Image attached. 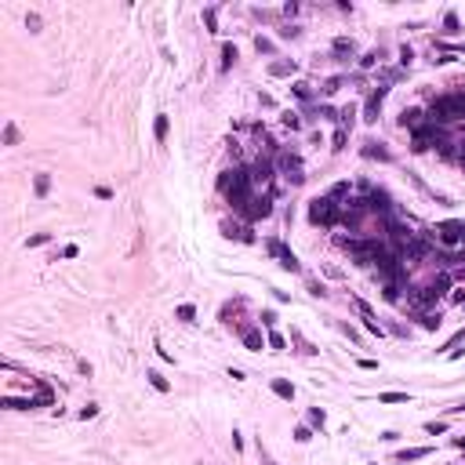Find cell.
I'll return each instance as SVG.
<instances>
[{
	"label": "cell",
	"mask_w": 465,
	"mask_h": 465,
	"mask_svg": "<svg viewBox=\"0 0 465 465\" xmlns=\"http://www.w3.org/2000/svg\"><path fill=\"white\" fill-rule=\"evenodd\" d=\"M382 404H407V393H382Z\"/></svg>",
	"instance_id": "83f0119b"
},
{
	"label": "cell",
	"mask_w": 465,
	"mask_h": 465,
	"mask_svg": "<svg viewBox=\"0 0 465 465\" xmlns=\"http://www.w3.org/2000/svg\"><path fill=\"white\" fill-rule=\"evenodd\" d=\"M353 51H356L353 37H334V55H353Z\"/></svg>",
	"instance_id": "ac0fdd59"
},
{
	"label": "cell",
	"mask_w": 465,
	"mask_h": 465,
	"mask_svg": "<svg viewBox=\"0 0 465 465\" xmlns=\"http://www.w3.org/2000/svg\"><path fill=\"white\" fill-rule=\"evenodd\" d=\"M411 58H414V51H411V48H404V51H400V62H404V66H411Z\"/></svg>",
	"instance_id": "681fc988"
},
{
	"label": "cell",
	"mask_w": 465,
	"mask_h": 465,
	"mask_svg": "<svg viewBox=\"0 0 465 465\" xmlns=\"http://www.w3.org/2000/svg\"><path fill=\"white\" fill-rule=\"evenodd\" d=\"M237 58H240V51H237V44H225V48H222V69H229L232 62H237Z\"/></svg>",
	"instance_id": "7402d4cb"
},
{
	"label": "cell",
	"mask_w": 465,
	"mask_h": 465,
	"mask_svg": "<svg viewBox=\"0 0 465 465\" xmlns=\"http://www.w3.org/2000/svg\"><path fill=\"white\" fill-rule=\"evenodd\" d=\"M280 120H284V128H291V131H298V128H302L298 113H291V109H287V113H280Z\"/></svg>",
	"instance_id": "484cf974"
},
{
	"label": "cell",
	"mask_w": 465,
	"mask_h": 465,
	"mask_svg": "<svg viewBox=\"0 0 465 465\" xmlns=\"http://www.w3.org/2000/svg\"><path fill=\"white\" fill-rule=\"evenodd\" d=\"M240 338H244V345H247V349H262V345H266L262 331H255V327H240Z\"/></svg>",
	"instance_id": "4fadbf2b"
},
{
	"label": "cell",
	"mask_w": 465,
	"mask_h": 465,
	"mask_svg": "<svg viewBox=\"0 0 465 465\" xmlns=\"http://www.w3.org/2000/svg\"><path fill=\"white\" fill-rule=\"evenodd\" d=\"M33 189H37V196H48V189H51V175H37V178H33Z\"/></svg>",
	"instance_id": "603a6c76"
},
{
	"label": "cell",
	"mask_w": 465,
	"mask_h": 465,
	"mask_svg": "<svg viewBox=\"0 0 465 465\" xmlns=\"http://www.w3.org/2000/svg\"><path fill=\"white\" fill-rule=\"evenodd\" d=\"M95 196L98 200H113V189H109V185H95Z\"/></svg>",
	"instance_id": "7bdbcfd3"
},
{
	"label": "cell",
	"mask_w": 465,
	"mask_h": 465,
	"mask_svg": "<svg viewBox=\"0 0 465 465\" xmlns=\"http://www.w3.org/2000/svg\"><path fill=\"white\" fill-rule=\"evenodd\" d=\"M338 87H342V76H331V80L327 84H323V95H334V91Z\"/></svg>",
	"instance_id": "ab89813d"
},
{
	"label": "cell",
	"mask_w": 465,
	"mask_h": 465,
	"mask_svg": "<svg viewBox=\"0 0 465 465\" xmlns=\"http://www.w3.org/2000/svg\"><path fill=\"white\" fill-rule=\"evenodd\" d=\"M425 432H429V436H440V432H447V422H429Z\"/></svg>",
	"instance_id": "f35d334b"
},
{
	"label": "cell",
	"mask_w": 465,
	"mask_h": 465,
	"mask_svg": "<svg viewBox=\"0 0 465 465\" xmlns=\"http://www.w3.org/2000/svg\"><path fill=\"white\" fill-rule=\"evenodd\" d=\"M276 167H280V175H284L291 185H302V182H305V167H302V157H298V153H291V149L276 153Z\"/></svg>",
	"instance_id": "277c9868"
},
{
	"label": "cell",
	"mask_w": 465,
	"mask_h": 465,
	"mask_svg": "<svg viewBox=\"0 0 465 465\" xmlns=\"http://www.w3.org/2000/svg\"><path fill=\"white\" fill-rule=\"evenodd\" d=\"M418 320H422V327H425V331H436L440 323H443V316H440V313H432V309H425V313H418Z\"/></svg>",
	"instance_id": "2e32d148"
},
{
	"label": "cell",
	"mask_w": 465,
	"mask_h": 465,
	"mask_svg": "<svg viewBox=\"0 0 465 465\" xmlns=\"http://www.w3.org/2000/svg\"><path fill=\"white\" fill-rule=\"evenodd\" d=\"M15 142H19V128L8 124V128H4V146H15Z\"/></svg>",
	"instance_id": "8d00e7d4"
},
{
	"label": "cell",
	"mask_w": 465,
	"mask_h": 465,
	"mask_svg": "<svg viewBox=\"0 0 465 465\" xmlns=\"http://www.w3.org/2000/svg\"><path fill=\"white\" fill-rule=\"evenodd\" d=\"M251 182H255V185H269V182H273V160L258 157V160L251 164Z\"/></svg>",
	"instance_id": "9c48e42d"
},
{
	"label": "cell",
	"mask_w": 465,
	"mask_h": 465,
	"mask_svg": "<svg viewBox=\"0 0 465 465\" xmlns=\"http://www.w3.org/2000/svg\"><path fill=\"white\" fill-rule=\"evenodd\" d=\"M266 465H273V461H266Z\"/></svg>",
	"instance_id": "f5cc1de1"
},
{
	"label": "cell",
	"mask_w": 465,
	"mask_h": 465,
	"mask_svg": "<svg viewBox=\"0 0 465 465\" xmlns=\"http://www.w3.org/2000/svg\"><path fill=\"white\" fill-rule=\"evenodd\" d=\"M175 316H178L182 323H193V320H196V309H193V305H178V313H175Z\"/></svg>",
	"instance_id": "4316f807"
},
{
	"label": "cell",
	"mask_w": 465,
	"mask_h": 465,
	"mask_svg": "<svg viewBox=\"0 0 465 465\" xmlns=\"http://www.w3.org/2000/svg\"><path fill=\"white\" fill-rule=\"evenodd\" d=\"M273 393L280 396V400H291V396H294V385L284 382V378H276V382H273Z\"/></svg>",
	"instance_id": "44dd1931"
},
{
	"label": "cell",
	"mask_w": 465,
	"mask_h": 465,
	"mask_svg": "<svg viewBox=\"0 0 465 465\" xmlns=\"http://www.w3.org/2000/svg\"><path fill=\"white\" fill-rule=\"evenodd\" d=\"M364 157H367V160H382V164H389V160H393V153L385 149L382 142H375V138H371V142H364Z\"/></svg>",
	"instance_id": "30bf717a"
},
{
	"label": "cell",
	"mask_w": 465,
	"mask_h": 465,
	"mask_svg": "<svg viewBox=\"0 0 465 465\" xmlns=\"http://www.w3.org/2000/svg\"><path fill=\"white\" fill-rule=\"evenodd\" d=\"M331 200H342V196H349V182H338V185H331V193H327Z\"/></svg>",
	"instance_id": "f546056e"
},
{
	"label": "cell",
	"mask_w": 465,
	"mask_h": 465,
	"mask_svg": "<svg viewBox=\"0 0 465 465\" xmlns=\"http://www.w3.org/2000/svg\"><path fill=\"white\" fill-rule=\"evenodd\" d=\"M400 128L418 131V128H422V109H404V113H400Z\"/></svg>",
	"instance_id": "5bb4252c"
},
{
	"label": "cell",
	"mask_w": 465,
	"mask_h": 465,
	"mask_svg": "<svg viewBox=\"0 0 465 465\" xmlns=\"http://www.w3.org/2000/svg\"><path fill=\"white\" fill-rule=\"evenodd\" d=\"M298 33H302V29H294V26H287V29H280V37H284V40H294V37H298Z\"/></svg>",
	"instance_id": "bcb514c9"
},
{
	"label": "cell",
	"mask_w": 465,
	"mask_h": 465,
	"mask_svg": "<svg viewBox=\"0 0 465 465\" xmlns=\"http://www.w3.org/2000/svg\"><path fill=\"white\" fill-rule=\"evenodd\" d=\"M76 255H80V247H76V244H69V247H62V258H76Z\"/></svg>",
	"instance_id": "f6af8a7d"
},
{
	"label": "cell",
	"mask_w": 465,
	"mask_h": 465,
	"mask_svg": "<svg viewBox=\"0 0 465 465\" xmlns=\"http://www.w3.org/2000/svg\"><path fill=\"white\" fill-rule=\"evenodd\" d=\"M458 51H465V44H458Z\"/></svg>",
	"instance_id": "816d5d0a"
},
{
	"label": "cell",
	"mask_w": 465,
	"mask_h": 465,
	"mask_svg": "<svg viewBox=\"0 0 465 465\" xmlns=\"http://www.w3.org/2000/svg\"><path fill=\"white\" fill-rule=\"evenodd\" d=\"M48 240H51V232H37V237L26 240V247H40V244H48Z\"/></svg>",
	"instance_id": "74e56055"
},
{
	"label": "cell",
	"mask_w": 465,
	"mask_h": 465,
	"mask_svg": "<svg viewBox=\"0 0 465 465\" xmlns=\"http://www.w3.org/2000/svg\"><path fill=\"white\" fill-rule=\"evenodd\" d=\"M294 95H298V98H313V87H309V84H294Z\"/></svg>",
	"instance_id": "60d3db41"
},
{
	"label": "cell",
	"mask_w": 465,
	"mask_h": 465,
	"mask_svg": "<svg viewBox=\"0 0 465 465\" xmlns=\"http://www.w3.org/2000/svg\"><path fill=\"white\" fill-rule=\"evenodd\" d=\"M98 414V407L95 404H87V407H80V418H84V422H87V418H95Z\"/></svg>",
	"instance_id": "ee69618b"
},
{
	"label": "cell",
	"mask_w": 465,
	"mask_h": 465,
	"mask_svg": "<svg viewBox=\"0 0 465 465\" xmlns=\"http://www.w3.org/2000/svg\"><path fill=\"white\" fill-rule=\"evenodd\" d=\"M294 440H298V443H309V440H313V429H309V425H298V429H294Z\"/></svg>",
	"instance_id": "836d02e7"
},
{
	"label": "cell",
	"mask_w": 465,
	"mask_h": 465,
	"mask_svg": "<svg viewBox=\"0 0 465 465\" xmlns=\"http://www.w3.org/2000/svg\"><path fill=\"white\" fill-rule=\"evenodd\" d=\"M266 251L273 255V258H280V266L287 269V273H298L302 266H298V258H294L287 247H284V240H266Z\"/></svg>",
	"instance_id": "8992f818"
},
{
	"label": "cell",
	"mask_w": 465,
	"mask_h": 465,
	"mask_svg": "<svg viewBox=\"0 0 465 465\" xmlns=\"http://www.w3.org/2000/svg\"><path fill=\"white\" fill-rule=\"evenodd\" d=\"M309 294H316V298H323V294H327V291H323L316 280H309Z\"/></svg>",
	"instance_id": "7dc6e473"
},
{
	"label": "cell",
	"mask_w": 465,
	"mask_h": 465,
	"mask_svg": "<svg viewBox=\"0 0 465 465\" xmlns=\"http://www.w3.org/2000/svg\"><path fill=\"white\" fill-rule=\"evenodd\" d=\"M309 222L313 225H338L342 222V204L331 196H316V200H309Z\"/></svg>",
	"instance_id": "3957f363"
},
{
	"label": "cell",
	"mask_w": 465,
	"mask_h": 465,
	"mask_svg": "<svg viewBox=\"0 0 465 465\" xmlns=\"http://www.w3.org/2000/svg\"><path fill=\"white\" fill-rule=\"evenodd\" d=\"M436 240H440L443 247H458V244L465 240V222H458V218L440 222V225H436Z\"/></svg>",
	"instance_id": "5b68a950"
},
{
	"label": "cell",
	"mask_w": 465,
	"mask_h": 465,
	"mask_svg": "<svg viewBox=\"0 0 465 465\" xmlns=\"http://www.w3.org/2000/svg\"><path fill=\"white\" fill-rule=\"evenodd\" d=\"M338 120H342V128L349 131V128H353V120H356V105H345V109L338 113Z\"/></svg>",
	"instance_id": "cb8c5ba5"
},
{
	"label": "cell",
	"mask_w": 465,
	"mask_h": 465,
	"mask_svg": "<svg viewBox=\"0 0 465 465\" xmlns=\"http://www.w3.org/2000/svg\"><path fill=\"white\" fill-rule=\"evenodd\" d=\"M345 142H349V131H345V128H338V131H334V149L342 153V149H345Z\"/></svg>",
	"instance_id": "e575fe53"
},
{
	"label": "cell",
	"mask_w": 465,
	"mask_h": 465,
	"mask_svg": "<svg viewBox=\"0 0 465 465\" xmlns=\"http://www.w3.org/2000/svg\"><path fill=\"white\" fill-rule=\"evenodd\" d=\"M353 305H356V313H360V316H364V327H367L371 334H382V327H378V320H375V313H371V305H367L364 298H356Z\"/></svg>",
	"instance_id": "8fae6325"
},
{
	"label": "cell",
	"mask_w": 465,
	"mask_h": 465,
	"mask_svg": "<svg viewBox=\"0 0 465 465\" xmlns=\"http://www.w3.org/2000/svg\"><path fill=\"white\" fill-rule=\"evenodd\" d=\"M385 95H389V87H385V84L371 91V98H367V105H364V120H367V124L378 120V109H382V98H385Z\"/></svg>",
	"instance_id": "ba28073f"
},
{
	"label": "cell",
	"mask_w": 465,
	"mask_h": 465,
	"mask_svg": "<svg viewBox=\"0 0 465 465\" xmlns=\"http://www.w3.org/2000/svg\"><path fill=\"white\" fill-rule=\"evenodd\" d=\"M291 342L298 345V353H305V356H316V345H309V342H305V338H302L298 331H294V327H291Z\"/></svg>",
	"instance_id": "ffe728a7"
},
{
	"label": "cell",
	"mask_w": 465,
	"mask_h": 465,
	"mask_svg": "<svg viewBox=\"0 0 465 465\" xmlns=\"http://www.w3.org/2000/svg\"><path fill=\"white\" fill-rule=\"evenodd\" d=\"M294 69H298V62H294V58H284V62H273V66H269L273 76H291Z\"/></svg>",
	"instance_id": "9a60e30c"
},
{
	"label": "cell",
	"mask_w": 465,
	"mask_h": 465,
	"mask_svg": "<svg viewBox=\"0 0 465 465\" xmlns=\"http://www.w3.org/2000/svg\"><path fill=\"white\" fill-rule=\"evenodd\" d=\"M153 131H157V142H164V138H167V117L164 113L157 117V128H153Z\"/></svg>",
	"instance_id": "d6a6232c"
},
{
	"label": "cell",
	"mask_w": 465,
	"mask_h": 465,
	"mask_svg": "<svg viewBox=\"0 0 465 465\" xmlns=\"http://www.w3.org/2000/svg\"><path fill=\"white\" fill-rule=\"evenodd\" d=\"M262 323H266V327H273V323H276V313H269V309H266V313H262Z\"/></svg>",
	"instance_id": "c3c4849f"
},
{
	"label": "cell",
	"mask_w": 465,
	"mask_h": 465,
	"mask_svg": "<svg viewBox=\"0 0 465 465\" xmlns=\"http://www.w3.org/2000/svg\"><path fill=\"white\" fill-rule=\"evenodd\" d=\"M222 232H225L229 240L237 237V240H244V244H251V240H255V237H251V225H232V222H225V225H222Z\"/></svg>",
	"instance_id": "7c38bea8"
},
{
	"label": "cell",
	"mask_w": 465,
	"mask_h": 465,
	"mask_svg": "<svg viewBox=\"0 0 465 465\" xmlns=\"http://www.w3.org/2000/svg\"><path fill=\"white\" fill-rule=\"evenodd\" d=\"M255 48H258V55H273V40H266V37H255Z\"/></svg>",
	"instance_id": "d590c367"
},
{
	"label": "cell",
	"mask_w": 465,
	"mask_h": 465,
	"mask_svg": "<svg viewBox=\"0 0 465 465\" xmlns=\"http://www.w3.org/2000/svg\"><path fill=\"white\" fill-rule=\"evenodd\" d=\"M240 214H244L247 222H258V218H269V214H273V196H255V200H251V204H247V207H244Z\"/></svg>",
	"instance_id": "52a82bcc"
},
{
	"label": "cell",
	"mask_w": 465,
	"mask_h": 465,
	"mask_svg": "<svg viewBox=\"0 0 465 465\" xmlns=\"http://www.w3.org/2000/svg\"><path fill=\"white\" fill-rule=\"evenodd\" d=\"M146 378H149V385H153L157 393H167V389H171V385H167V378L160 375V371H146Z\"/></svg>",
	"instance_id": "d6986e66"
},
{
	"label": "cell",
	"mask_w": 465,
	"mask_h": 465,
	"mask_svg": "<svg viewBox=\"0 0 465 465\" xmlns=\"http://www.w3.org/2000/svg\"><path fill=\"white\" fill-rule=\"evenodd\" d=\"M451 443H454V447H461V451H465V436H454Z\"/></svg>",
	"instance_id": "f907efd6"
},
{
	"label": "cell",
	"mask_w": 465,
	"mask_h": 465,
	"mask_svg": "<svg viewBox=\"0 0 465 465\" xmlns=\"http://www.w3.org/2000/svg\"><path fill=\"white\" fill-rule=\"evenodd\" d=\"M204 26L211 29V33H218V11H214V8H207V11H204Z\"/></svg>",
	"instance_id": "d4e9b609"
},
{
	"label": "cell",
	"mask_w": 465,
	"mask_h": 465,
	"mask_svg": "<svg viewBox=\"0 0 465 465\" xmlns=\"http://www.w3.org/2000/svg\"><path fill=\"white\" fill-rule=\"evenodd\" d=\"M443 29H447V33H461V29H458V15H454V11H447V19H443Z\"/></svg>",
	"instance_id": "1f68e13d"
},
{
	"label": "cell",
	"mask_w": 465,
	"mask_h": 465,
	"mask_svg": "<svg viewBox=\"0 0 465 465\" xmlns=\"http://www.w3.org/2000/svg\"><path fill=\"white\" fill-rule=\"evenodd\" d=\"M323 422H327V414H323L320 407H313V411H309V425H316V429H323Z\"/></svg>",
	"instance_id": "f1b7e54d"
},
{
	"label": "cell",
	"mask_w": 465,
	"mask_h": 465,
	"mask_svg": "<svg viewBox=\"0 0 465 465\" xmlns=\"http://www.w3.org/2000/svg\"><path fill=\"white\" fill-rule=\"evenodd\" d=\"M218 189L225 193V200L232 204V211H244L251 204V193H255V182H251V171L247 167H232V171H222L218 175Z\"/></svg>",
	"instance_id": "6da1fadb"
},
{
	"label": "cell",
	"mask_w": 465,
	"mask_h": 465,
	"mask_svg": "<svg viewBox=\"0 0 465 465\" xmlns=\"http://www.w3.org/2000/svg\"><path fill=\"white\" fill-rule=\"evenodd\" d=\"M266 345H269V349H284L287 342H284V334H276V331H269V334H266Z\"/></svg>",
	"instance_id": "4dcf8cb0"
},
{
	"label": "cell",
	"mask_w": 465,
	"mask_h": 465,
	"mask_svg": "<svg viewBox=\"0 0 465 465\" xmlns=\"http://www.w3.org/2000/svg\"><path fill=\"white\" fill-rule=\"evenodd\" d=\"M375 62H378V51H367V55L360 58V66H364V69H371V66H375Z\"/></svg>",
	"instance_id": "b9f144b4"
},
{
	"label": "cell",
	"mask_w": 465,
	"mask_h": 465,
	"mask_svg": "<svg viewBox=\"0 0 465 465\" xmlns=\"http://www.w3.org/2000/svg\"><path fill=\"white\" fill-rule=\"evenodd\" d=\"M454 120H465V95L461 91L436 95L429 105V124H454Z\"/></svg>",
	"instance_id": "7a4b0ae2"
},
{
	"label": "cell",
	"mask_w": 465,
	"mask_h": 465,
	"mask_svg": "<svg viewBox=\"0 0 465 465\" xmlns=\"http://www.w3.org/2000/svg\"><path fill=\"white\" fill-rule=\"evenodd\" d=\"M432 447H411V451H400V461H418V458H429Z\"/></svg>",
	"instance_id": "e0dca14e"
}]
</instances>
